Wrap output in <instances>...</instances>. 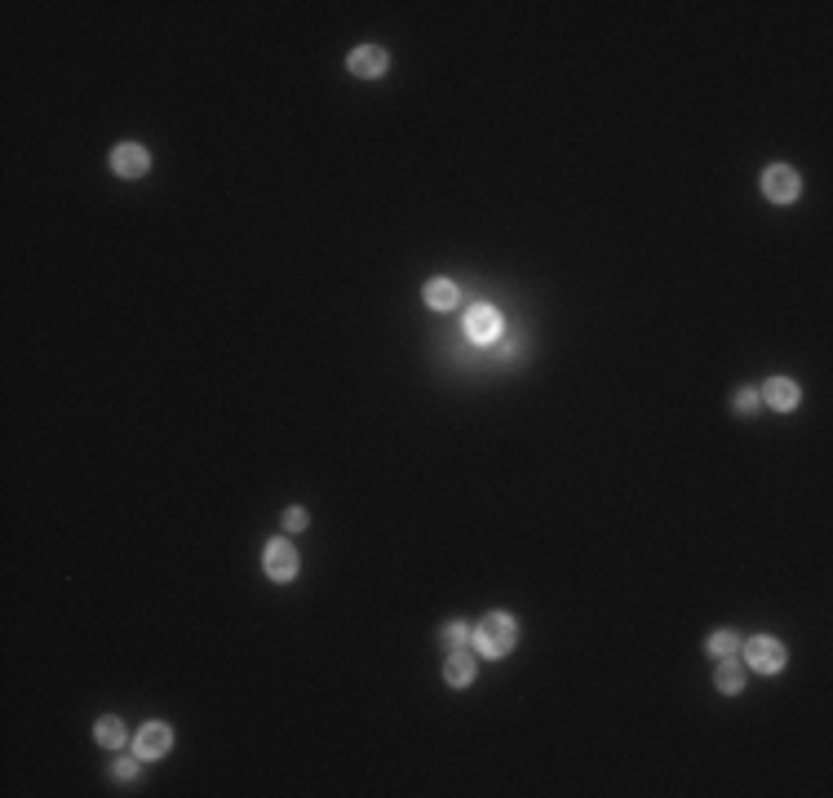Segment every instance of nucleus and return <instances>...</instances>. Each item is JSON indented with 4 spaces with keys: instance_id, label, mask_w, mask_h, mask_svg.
<instances>
[{
    "instance_id": "obj_9",
    "label": "nucleus",
    "mask_w": 833,
    "mask_h": 798,
    "mask_svg": "<svg viewBox=\"0 0 833 798\" xmlns=\"http://www.w3.org/2000/svg\"><path fill=\"white\" fill-rule=\"evenodd\" d=\"M758 399H763V404H771L776 413H789V409H798L802 395H798V386L789 382V378H771V382L758 390Z\"/></svg>"
},
{
    "instance_id": "obj_14",
    "label": "nucleus",
    "mask_w": 833,
    "mask_h": 798,
    "mask_svg": "<svg viewBox=\"0 0 833 798\" xmlns=\"http://www.w3.org/2000/svg\"><path fill=\"white\" fill-rule=\"evenodd\" d=\"M705 648H709V657H714V661H718V657H736V652H740V634H736V630H714Z\"/></svg>"
},
{
    "instance_id": "obj_15",
    "label": "nucleus",
    "mask_w": 833,
    "mask_h": 798,
    "mask_svg": "<svg viewBox=\"0 0 833 798\" xmlns=\"http://www.w3.org/2000/svg\"><path fill=\"white\" fill-rule=\"evenodd\" d=\"M439 639H443V643H448V652H452V648H466V639H470V630L462 621H448L443 625V630H439Z\"/></svg>"
},
{
    "instance_id": "obj_4",
    "label": "nucleus",
    "mask_w": 833,
    "mask_h": 798,
    "mask_svg": "<svg viewBox=\"0 0 833 798\" xmlns=\"http://www.w3.org/2000/svg\"><path fill=\"white\" fill-rule=\"evenodd\" d=\"M466 338L474 347H488L501 338V311L497 307H470L466 311Z\"/></svg>"
},
{
    "instance_id": "obj_13",
    "label": "nucleus",
    "mask_w": 833,
    "mask_h": 798,
    "mask_svg": "<svg viewBox=\"0 0 833 798\" xmlns=\"http://www.w3.org/2000/svg\"><path fill=\"white\" fill-rule=\"evenodd\" d=\"M94 736H98V745H107V750H125V741H129V732H125L120 719H98Z\"/></svg>"
},
{
    "instance_id": "obj_2",
    "label": "nucleus",
    "mask_w": 833,
    "mask_h": 798,
    "mask_svg": "<svg viewBox=\"0 0 833 798\" xmlns=\"http://www.w3.org/2000/svg\"><path fill=\"white\" fill-rule=\"evenodd\" d=\"M740 652H745V665L758 670V674H780L785 670V643L771 639V634H758V639L740 643Z\"/></svg>"
},
{
    "instance_id": "obj_1",
    "label": "nucleus",
    "mask_w": 833,
    "mask_h": 798,
    "mask_svg": "<svg viewBox=\"0 0 833 798\" xmlns=\"http://www.w3.org/2000/svg\"><path fill=\"white\" fill-rule=\"evenodd\" d=\"M514 639H519V625L510 621L505 612H488L483 621L470 630V648L479 652V657L488 661H501L510 648H514Z\"/></svg>"
},
{
    "instance_id": "obj_7",
    "label": "nucleus",
    "mask_w": 833,
    "mask_h": 798,
    "mask_svg": "<svg viewBox=\"0 0 833 798\" xmlns=\"http://www.w3.org/2000/svg\"><path fill=\"white\" fill-rule=\"evenodd\" d=\"M173 750V732L165 723H147V728L134 736V754L137 759H165Z\"/></svg>"
},
{
    "instance_id": "obj_8",
    "label": "nucleus",
    "mask_w": 833,
    "mask_h": 798,
    "mask_svg": "<svg viewBox=\"0 0 833 798\" xmlns=\"http://www.w3.org/2000/svg\"><path fill=\"white\" fill-rule=\"evenodd\" d=\"M111 169L120 177H142L151 169V156H147V146H137V142H120V146L111 151Z\"/></svg>"
},
{
    "instance_id": "obj_18",
    "label": "nucleus",
    "mask_w": 833,
    "mask_h": 798,
    "mask_svg": "<svg viewBox=\"0 0 833 798\" xmlns=\"http://www.w3.org/2000/svg\"><path fill=\"white\" fill-rule=\"evenodd\" d=\"M284 528H289V532H301V528H306V510H301V506H293V510L284 515Z\"/></svg>"
},
{
    "instance_id": "obj_11",
    "label": "nucleus",
    "mask_w": 833,
    "mask_h": 798,
    "mask_svg": "<svg viewBox=\"0 0 833 798\" xmlns=\"http://www.w3.org/2000/svg\"><path fill=\"white\" fill-rule=\"evenodd\" d=\"M714 683H718V692L736 696L745 688V661L736 657H718V670H714Z\"/></svg>"
},
{
    "instance_id": "obj_10",
    "label": "nucleus",
    "mask_w": 833,
    "mask_h": 798,
    "mask_svg": "<svg viewBox=\"0 0 833 798\" xmlns=\"http://www.w3.org/2000/svg\"><path fill=\"white\" fill-rule=\"evenodd\" d=\"M443 679L452 683V688H470L474 683V657H470L466 648H452L448 661H443Z\"/></svg>"
},
{
    "instance_id": "obj_17",
    "label": "nucleus",
    "mask_w": 833,
    "mask_h": 798,
    "mask_svg": "<svg viewBox=\"0 0 833 798\" xmlns=\"http://www.w3.org/2000/svg\"><path fill=\"white\" fill-rule=\"evenodd\" d=\"M758 404H763V399H758V390H740V395H736V409H740V413H754Z\"/></svg>"
},
{
    "instance_id": "obj_5",
    "label": "nucleus",
    "mask_w": 833,
    "mask_h": 798,
    "mask_svg": "<svg viewBox=\"0 0 833 798\" xmlns=\"http://www.w3.org/2000/svg\"><path fill=\"white\" fill-rule=\"evenodd\" d=\"M350 76H360V80H381L386 67H391V54L381 49V45H360L355 54H350Z\"/></svg>"
},
{
    "instance_id": "obj_3",
    "label": "nucleus",
    "mask_w": 833,
    "mask_h": 798,
    "mask_svg": "<svg viewBox=\"0 0 833 798\" xmlns=\"http://www.w3.org/2000/svg\"><path fill=\"white\" fill-rule=\"evenodd\" d=\"M802 191V177L789 169V165H771L763 174V196L771 205H794Z\"/></svg>"
},
{
    "instance_id": "obj_16",
    "label": "nucleus",
    "mask_w": 833,
    "mask_h": 798,
    "mask_svg": "<svg viewBox=\"0 0 833 798\" xmlns=\"http://www.w3.org/2000/svg\"><path fill=\"white\" fill-rule=\"evenodd\" d=\"M111 776H116V781H137V763H134V759H116Z\"/></svg>"
},
{
    "instance_id": "obj_12",
    "label": "nucleus",
    "mask_w": 833,
    "mask_h": 798,
    "mask_svg": "<svg viewBox=\"0 0 833 798\" xmlns=\"http://www.w3.org/2000/svg\"><path fill=\"white\" fill-rule=\"evenodd\" d=\"M462 302V288L452 284V279H431L426 284V307H434V311H452Z\"/></svg>"
},
{
    "instance_id": "obj_6",
    "label": "nucleus",
    "mask_w": 833,
    "mask_h": 798,
    "mask_svg": "<svg viewBox=\"0 0 833 798\" xmlns=\"http://www.w3.org/2000/svg\"><path fill=\"white\" fill-rule=\"evenodd\" d=\"M262 563H267V577H275V581H293L298 577V551H293V541H270Z\"/></svg>"
}]
</instances>
